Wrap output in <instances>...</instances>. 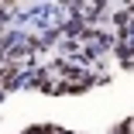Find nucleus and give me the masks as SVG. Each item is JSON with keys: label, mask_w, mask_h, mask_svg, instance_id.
<instances>
[{"label": "nucleus", "mask_w": 134, "mask_h": 134, "mask_svg": "<svg viewBox=\"0 0 134 134\" xmlns=\"http://www.w3.org/2000/svg\"><path fill=\"white\" fill-rule=\"evenodd\" d=\"M14 76H17L14 69H4V72H0V86H4V90H7V86H14Z\"/></svg>", "instance_id": "f257e3e1"}]
</instances>
